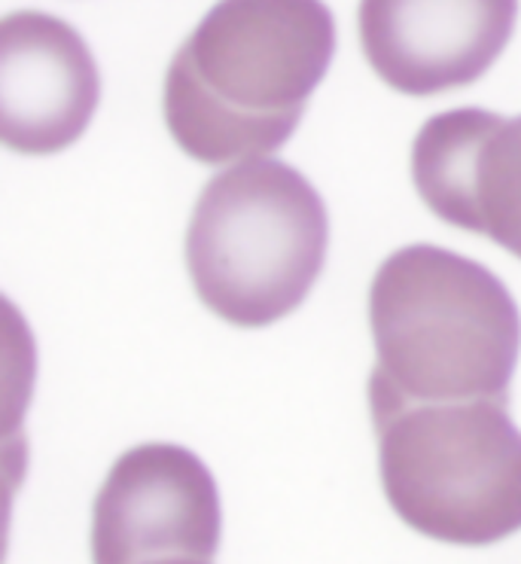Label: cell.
Segmentation results:
<instances>
[{"mask_svg": "<svg viewBox=\"0 0 521 564\" xmlns=\"http://www.w3.org/2000/svg\"><path fill=\"white\" fill-rule=\"evenodd\" d=\"M336 55L324 0H220L165 74V126L202 165L278 153Z\"/></svg>", "mask_w": 521, "mask_h": 564, "instance_id": "6da1fadb", "label": "cell"}, {"mask_svg": "<svg viewBox=\"0 0 521 564\" xmlns=\"http://www.w3.org/2000/svg\"><path fill=\"white\" fill-rule=\"evenodd\" d=\"M369 327V403L509 400L521 315L482 263L436 245L400 248L372 278Z\"/></svg>", "mask_w": 521, "mask_h": 564, "instance_id": "7a4b0ae2", "label": "cell"}, {"mask_svg": "<svg viewBox=\"0 0 521 564\" xmlns=\"http://www.w3.org/2000/svg\"><path fill=\"white\" fill-rule=\"evenodd\" d=\"M329 214L287 162L250 159L210 177L186 229L198 300L226 324L260 329L296 312L324 272Z\"/></svg>", "mask_w": 521, "mask_h": 564, "instance_id": "3957f363", "label": "cell"}, {"mask_svg": "<svg viewBox=\"0 0 521 564\" xmlns=\"http://www.w3.org/2000/svg\"><path fill=\"white\" fill-rule=\"evenodd\" d=\"M391 510L424 538L491 546L521 531V431L509 400L369 403Z\"/></svg>", "mask_w": 521, "mask_h": 564, "instance_id": "277c9868", "label": "cell"}, {"mask_svg": "<svg viewBox=\"0 0 521 564\" xmlns=\"http://www.w3.org/2000/svg\"><path fill=\"white\" fill-rule=\"evenodd\" d=\"M220 538L217 479L196 452L174 443L119 455L91 510V564L210 562Z\"/></svg>", "mask_w": 521, "mask_h": 564, "instance_id": "5b68a950", "label": "cell"}, {"mask_svg": "<svg viewBox=\"0 0 521 564\" xmlns=\"http://www.w3.org/2000/svg\"><path fill=\"white\" fill-rule=\"evenodd\" d=\"M519 0H360V46L391 89L415 98L473 86L503 55Z\"/></svg>", "mask_w": 521, "mask_h": 564, "instance_id": "8992f818", "label": "cell"}, {"mask_svg": "<svg viewBox=\"0 0 521 564\" xmlns=\"http://www.w3.org/2000/svg\"><path fill=\"white\" fill-rule=\"evenodd\" d=\"M412 181L443 224L521 260V117L482 107L436 113L412 144Z\"/></svg>", "mask_w": 521, "mask_h": 564, "instance_id": "52a82bcc", "label": "cell"}, {"mask_svg": "<svg viewBox=\"0 0 521 564\" xmlns=\"http://www.w3.org/2000/svg\"><path fill=\"white\" fill-rule=\"evenodd\" d=\"M101 101V74L77 28L19 10L0 25V134L25 156L77 144Z\"/></svg>", "mask_w": 521, "mask_h": 564, "instance_id": "ba28073f", "label": "cell"}, {"mask_svg": "<svg viewBox=\"0 0 521 564\" xmlns=\"http://www.w3.org/2000/svg\"><path fill=\"white\" fill-rule=\"evenodd\" d=\"M153 564H210V562H198V558H162V562Z\"/></svg>", "mask_w": 521, "mask_h": 564, "instance_id": "9c48e42d", "label": "cell"}]
</instances>
